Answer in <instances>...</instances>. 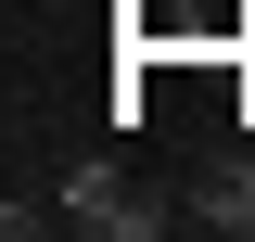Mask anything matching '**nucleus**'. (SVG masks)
<instances>
[{
    "label": "nucleus",
    "instance_id": "f03ea898",
    "mask_svg": "<svg viewBox=\"0 0 255 242\" xmlns=\"http://www.w3.org/2000/svg\"><path fill=\"white\" fill-rule=\"evenodd\" d=\"M179 217H191V230H217V242H255V127H243V140H217L204 166H191Z\"/></svg>",
    "mask_w": 255,
    "mask_h": 242
},
{
    "label": "nucleus",
    "instance_id": "f257e3e1",
    "mask_svg": "<svg viewBox=\"0 0 255 242\" xmlns=\"http://www.w3.org/2000/svg\"><path fill=\"white\" fill-rule=\"evenodd\" d=\"M13 230H77V242H153L179 230V204H153V191L128 179L115 153H77V166H51V179L13 191Z\"/></svg>",
    "mask_w": 255,
    "mask_h": 242
}]
</instances>
